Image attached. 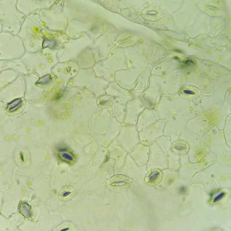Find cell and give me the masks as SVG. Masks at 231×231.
<instances>
[{"label": "cell", "mask_w": 231, "mask_h": 231, "mask_svg": "<svg viewBox=\"0 0 231 231\" xmlns=\"http://www.w3.org/2000/svg\"><path fill=\"white\" fill-rule=\"evenodd\" d=\"M75 194L74 189L71 186H67L63 187L59 192V196L63 201H68L72 199Z\"/></svg>", "instance_id": "cell-2"}, {"label": "cell", "mask_w": 231, "mask_h": 231, "mask_svg": "<svg viewBox=\"0 0 231 231\" xmlns=\"http://www.w3.org/2000/svg\"><path fill=\"white\" fill-rule=\"evenodd\" d=\"M20 213L26 218H29L31 217V208L28 203H23L19 206Z\"/></svg>", "instance_id": "cell-3"}, {"label": "cell", "mask_w": 231, "mask_h": 231, "mask_svg": "<svg viewBox=\"0 0 231 231\" xmlns=\"http://www.w3.org/2000/svg\"><path fill=\"white\" fill-rule=\"evenodd\" d=\"M21 104H22V101L21 99H18V100L13 101L10 104H9V105H8V110L10 112L17 110L20 107Z\"/></svg>", "instance_id": "cell-5"}, {"label": "cell", "mask_w": 231, "mask_h": 231, "mask_svg": "<svg viewBox=\"0 0 231 231\" xmlns=\"http://www.w3.org/2000/svg\"><path fill=\"white\" fill-rule=\"evenodd\" d=\"M185 191H186V189H185V187H181L180 188V191L181 193H184V192H185Z\"/></svg>", "instance_id": "cell-9"}, {"label": "cell", "mask_w": 231, "mask_h": 231, "mask_svg": "<svg viewBox=\"0 0 231 231\" xmlns=\"http://www.w3.org/2000/svg\"><path fill=\"white\" fill-rule=\"evenodd\" d=\"M131 180L129 177L123 175H116L113 176L108 181V184L111 187H120L129 186Z\"/></svg>", "instance_id": "cell-1"}, {"label": "cell", "mask_w": 231, "mask_h": 231, "mask_svg": "<svg viewBox=\"0 0 231 231\" xmlns=\"http://www.w3.org/2000/svg\"><path fill=\"white\" fill-rule=\"evenodd\" d=\"M184 92L185 93H187L188 94H194V93L192 92L191 91H189V90H185V91H184Z\"/></svg>", "instance_id": "cell-8"}, {"label": "cell", "mask_w": 231, "mask_h": 231, "mask_svg": "<svg viewBox=\"0 0 231 231\" xmlns=\"http://www.w3.org/2000/svg\"><path fill=\"white\" fill-rule=\"evenodd\" d=\"M161 178V175L158 171H154L149 174L148 177V184L150 185H154L157 184L160 181Z\"/></svg>", "instance_id": "cell-4"}, {"label": "cell", "mask_w": 231, "mask_h": 231, "mask_svg": "<svg viewBox=\"0 0 231 231\" xmlns=\"http://www.w3.org/2000/svg\"><path fill=\"white\" fill-rule=\"evenodd\" d=\"M66 151H65L64 152H60V154H59V156L62 158L64 161H66L67 162H69V163H72V162H74L75 161V157L73 156V155L69 153L68 152H65Z\"/></svg>", "instance_id": "cell-6"}, {"label": "cell", "mask_w": 231, "mask_h": 231, "mask_svg": "<svg viewBox=\"0 0 231 231\" xmlns=\"http://www.w3.org/2000/svg\"><path fill=\"white\" fill-rule=\"evenodd\" d=\"M224 193H223V192L218 191L217 193H214V194L212 196L213 202L218 201L222 199V198L224 196Z\"/></svg>", "instance_id": "cell-7"}]
</instances>
